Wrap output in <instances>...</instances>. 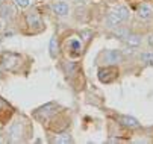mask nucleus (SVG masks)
Here are the masks:
<instances>
[{
  "mask_svg": "<svg viewBox=\"0 0 153 144\" xmlns=\"http://www.w3.org/2000/svg\"><path fill=\"white\" fill-rule=\"evenodd\" d=\"M129 17H130V11H129V8L124 6V5H120V6L114 8L111 12H109L106 22H108V24L111 26V27H117V26H120L121 23L127 22Z\"/></svg>",
  "mask_w": 153,
  "mask_h": 144,
  "instance_id": "obj_1",
  "label": "nucleus"
},
{
  "mask_svg": "<svg viewBox=\"0 0 153 144\" xmlns=\"http://www.w3.org/2000/svg\"><path fill=\"white\" fill-rule=\"evenodd\" d=\"M118 76V70L114 67H103L99 70V79L103 82V84H109L114 79H117Z\"/></svg>",
  "mask_w": 153,
  "mask_h": 144,
  "instance_id": "obj_2",
  "label": "nucleus"
},
{
  "mask_svg": "<svg viewBox=\"0 0 153 144\" xmlns=\"http://www.w3.org/2000/svg\"><path fill=\"white\" fill-rule=\"evenodd\" d=\"M26 18H27V24H29L32 29H35V30H39V29H41V26H42V20H41V17H39V14H38L36 11L29 12Z\"/></svg>",
  "mask_w": 153,
  "mask_h": 144,
  "instance_id": "obj_3",
  "label": "nucleus"
},
{
  "mask_svg": "<svg viewBox=\"0 0 153 144\" xmlns=\"http://www.w3.org/2000/svg\"><path fill=\"white\" fill-rule=\"evenodd\" d=\"M105 62H108V64H117V62H120V61L123 59V52L121 50H108L106 53H105Z\"/></svg>",
  "mask_w": 153,
  "mask_h": 144,
  "instance_id": "obj_4",
  "label": "nucleus"
},
{
  "mask_svg": "<svg viewBox=\"0 0 153 144\" xmlns=\"http://www.w3.org/2000/svg\"><path fill=\"white\" fill-rule=\"evenodd\" d=\"M17 58H20V56L14 55V53H5L3 55V67L8 68V70H14L15 65L21 62V61H15V62H14V59H17Z\"/></svg>",
  "mask_w": 153,
  "mask_h": 144,
  "instance_id": "obj_5",
  "label": "nucleus"
},
{
  "mask_svg": "<svg viewBox=\"0 0 153 144\" xmlns=\"http://www.w3.org/2000/svg\"><path fill=\"white\" fill-rule=\"evenodd\" d=\"M118 123H121V125L126 126V128H138L140 126L138 120L130 117V115H118Z\"/></svg>",
  "mask_w": 153,
  "mask_h": 144,
  "instance_id": "obj_6",
  "label": "nucleus"
},
{
  "mask_svg": "<svg viewBox=\"0 0 153 144\" xmlns=\"http://www.w3.org/2000/svg\"><path fill=\"white\" fill-rule=\"evenodd\" d=\"M137 15L140 17V18H143V20H147V18H150L152 15H153V9H152V6H149V5H141L140 8H138V11H137Z\"/></svg>",
  "mask_w": 153,
  "mask_h": 144,
  "instance_id": "obj_7",
  "label": "nucleus"
},
{
  "mask_svg": "<svg viewBox=\"0 0 153 144\" xmlns=\"http://www.w3.org/2000/svg\"><path fill=\"white\" fill-rule=\"evenodd\" d=\"M123 41H124L129 47H138V46L141 44V36H140V35H135V33H129Z\"/></svg>",
  "mask_w": 153,
  "mask_h": 144,
  "instance_id": "obj_8",
  "label": "nucleus"
},
{
  "mask_svg": "<svg viewBox=\"0 0 153 144\" xmlns=\"http://www.w3.org/2000/svg\"><path fill=\"white\" fill-rule=\"evenodd\" d=\"M53 11H55V14H56V15L64 17V15H67V14H68L70 8H68V5L65 3V2H58V3H55V5H53Z\"/></svg>",
  "mask_w": 153,
  "mask_h": 144,
  "instance_id": "obj_9",
  "label": "nucleus"
},
{
  "mask_svg": "<svg viewBox=\"0 0 153 144\" xmlns=\"http://www.w3.org/2000/svg\"><path fill=\"white\" fill-rule=\"evenodd\" d=\"M0 14H2L3 17H12V15L15 14V9H14V6H12V5L5 3V5L0 6Z\"/></svg>",
  "mask_w": 153,
  "mask_h": 144,
  "instance_id": "obj_10",
  "label": "nucleus"
},
{
  "mask_svg": "<svg viewBox=\"0 0 153 144\" xmlns=\"http://www.w3.org/2000/svg\"><path fill=\"white\" fill-rule=\"evenodd\" d=\"M68 47H70V50H71V52H74V53H79V50L82 49V44H80V41H79V39L73 38V39H70Z\"/></svg>",
  "mask_w": 153,
  "mask_h": 144,
  "instance_id": "obj_11",
  "label": "nucleus"
},
{
  "mask_svg": "<svg viewBox=\"0 0 153 144\" xmlns=\"http://www.w3.org/2000/svg\"><path fill=\"white\" fill-rule=\"evenodd\" d=\"M141 59H143V62H146V64H149V65H153V52L141 53Z\"/></svg>",
  "mask_w": 153,
  "mask_h": 144,
  "instance_id": "obj_12",
  "label": "nucleus"
},
{
  "mask_svg": "<svg viewBox=\"0 0 153 144\" xmlns=\"http://www.w3.org/2000/svg\"><path fill=\"white\" fill-rule=\"evenodd\" d=\"M50 55L55 58L58 55V41H56V36H53L50 39Z\"/></svg>",
  "mask_w": 153,
  "mask_h": 144,
  "instance_id": "obj_13",
  "label": "nucleus"
},
{
  "mask_svg": "<svg viewBox=\"0 0 153 144\" xmlns=\"http://www.w3.org/2000/svg\"><path fill=\"white\" fill-rule=\"evenodd\" d=\"M18 126H20L18 123H14V125L9 128V135H12L14 138H17V137H20V135H21V131L18 129Z\"/></svg>",
  "mask_w": 153,
  "mask_h": 144,
  "instance_id": "obj_14",
  "label": "nucleus"
},
{
  "mask_svg": "<svg viewBox=\"0 0 153 144\" xmlns=\"http://www.w3.org/2000/svg\"><path fill=\"white\" fill-rule=\"evenodd\" d=\"M55 141H56V143H70V141H71V137H70L68 134H62V135H59Z\"/></svg>",
  "mask_w": 153,
  "mask_h": 144,
  "instance_id": "obj_15",
  "label": "nucleus"
},
{
  "mask_svg": "<svg viewBox=\"0 0 153 144\" xmlns=\"http://www.w3.org/2000/svg\"><path fill=\"white\" fill-rule=\"evenodd\" d=\"M114 35H115V36H118L120 39H124V38L129 35V32H127L126 29H117V30L114 32Z\"/></svg>",
  "mask_w": 153,
  "mask_h": 144,
  "instance_id": "obj_16",
  "label": "nucleus"
},
{
  "mask_svg": "<svg viewBox=\"0 0 153 144\" xmlns=\"http://www.w3.org/2000/svg\"><path fill=\"white\" fill-rule=\"evenodd\" d=\"M15 3H17V6H20L21 9H25V8H27V6L30 5V0H15Z\"/></svg>",
  "mask_w": 153,
  "mask_h": 144,
  "instance_id": "obj_17",
  "label": "nucleus"
},
{
  "mask_svg": "<svg viewBox=\"0 0 153 144\" xmlns=\"http://www.w3.org/2000/svg\"><path fill=\"white\" fill-rule=\"evenodd\" d=\"M74 68H76L74 62H70V64H65V70H67V73H68V74H70V73H73V71H74Z\"/></svg>",
  "mask_w": 153,
  "mask_h": 144,
  "instance_id": "obj_18",
  "label": "nucleus"
},
{
  "mask_svg": "<svg viewBox=\"0 0 153 144\" xmlns=\"http://www.w3.org/2000/svg\"><path fill=\"white\" fill-rule=\"evenodd\" d=\"M149 44H150V46L153 47V33H152V35L149 36Z\"/></svg>",
  "mask_w": 153,
  "mask_h": 144,
  "instance_id": "obj_19",
  "label": "nucleus"
},
{
  "mask_svg": "<svg viewBox=\"0 0 153 144\" xmlns=\"http://www.w3.org/2000/svg\"><path fill=\"white\" fill-rule=\"evenodd\" d=\"M76 2H77V3H80V2H85V0H76Z\"/></svg>",
  "mask_w": 153,
  "mask_h": 144,
  "instance_id": "obj_20",
  "label": "nucleus"
}]
</instances>
